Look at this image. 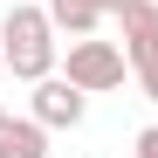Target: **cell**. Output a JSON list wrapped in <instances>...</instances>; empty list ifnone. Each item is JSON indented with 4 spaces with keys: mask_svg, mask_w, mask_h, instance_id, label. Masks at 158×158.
Masks as SVG:
<instances>
[{
    "mask_svg": "<svg viewBox=\"0 0 158 158\" xmlns=\"http://www.w3.org/2000/svg\"><path fill=\"white\" fill-rule=\"evenodd\" d=\"M124 69H131L124 41H96V35H76V41H69V62H62V76H69L76 89H89V96L117 89V83H124Z\"/></svg>",
    "mask_w": 158,
    "mask_h": 158,
    "instance_id": "obj_2",
    "label": "cell"
},
{
    "mask_svg": "<svg viewBox=\"0 0 158 158\" xmlns=\"http://www.w3.org/2000/svg\"><path fill=\"white\" fill-rule=\"evenodd\" d=\"M48 14H55L62 35H96L110 7H103V0H48Z\"/></svg>",
    "mask_w": 158,
    "mask_h": 158,
    "instance_id": "obj_6",
    "label": "cell"
},
{
    "mask_svg": "<svg viewBox=\"0 0 158 158\" xmlns=\"http://www.w3.org/2000/svg\"><path fill=\"white\" fill-rule=\"evenodd\" d=\"M83 110H89V89H76L69 76H41V83H35V110L28 117H41L48 131H76Z\"/></svg>",
    "mask_w": 158,
    "mask_h": 158,
    "instance_id": "obj_3",
    "label": "cell"
},
{
    "mask_svg": "<svg viewBox=\"0 0 158 158\" xmlns=\"http://www.w3.org/2000/svg\"><path fill=\"white\" fill-rule=\"evenodd\" d=\"M0 158H48V124L41 117H7L0 124Z\"/></svg>",
    "mask_w": 158,
    "mask_h": 158,
    "instance_id": "obj_5",
    "label": "cell"
},
{
    "mask_svg": "<svg viewBox=\"0 0 158 158\" xmlns=\"http://www.w3.org/2000/svg\"><path fill=\"white\" fill-rule=\"evenodd\" d=\"M89 158H103V151H89Z\"/></svg>",
    "mask_w": 158,
    "mask_h": 158,
    "instance_id": "obj_11",
    "label": "cell"
},
{
    "mask_svg": "<svg viewBox=\"0 0 158 158\" xmlns=\"http://www.w3.org/2000/svg\"><path fill=\"white\" fill-rule=\"evenodd\" d=\"M0 83H7V55H0Z\"/></svg>",
    "mask_w": 158,
    "mask_h": 158,
    "instance_id": "obj_9",
    "label": "cell"
},
{
    "mask_svg": "<svg viewBox=\"0 0 158 158\" xmlns=\"http://www.w3.org/2000/svg\"><path fill=\"white\" fill-rule=\"evenodd\" d=\"M131 158H158V124H144V131H138V151H131Z\"/></svg>",
    "mask_w": 158,
    "mask_h": 158,
    "instance_id": "obj_8",
    "label": "cell"
},
{
    "mask_svg": "<svg viewBox=\"0 0 158 158\" xmlns=\"http://www.w3.org/2000/svg\"><path fill=\"white\" fill-rule=\"evenodd\" d=\"M117 28H124V55H131V69L151 62V55H158V0H124V7H117Z\"/></svg>",
    "mask_w": 158,
    "mask_h": 158,
    "instance_id": "obj_4",
    "label": "cell"
},
{
    "mask_svg": "<svg viewBox=\"0 0 158 158\" xmlns=\"http://www.w3.org/2000/svg\"><path fill=\"white\" fill-rule=\"evenodd\" d=\"M0 124H7V103H0Z\"/></svg>",
    "mask_w": 158,
    "mask_h": 158,
    "instance_id": "obj_10",
    "label": "cell"
},
{
    "mask_svg": "<svg viewBox=\"0 0 158 158\" xmlns=\"http://www.w3.org/2000/svg\"><path fill=\"white\" fill-rule=\"evenodd\" d=\"M55 14L48 7H14L0 21V55H7V76L14 83H41L55 76Z\"/></svg>",
    "mask_w": 158,
    "mask_h": 158,
    "instance_id": "obj_1",
    "label": "cell"
},
{
    "mask_svg": "<svg viewBox=\"0 0 158 158\" xmlns=\"http://www.w3.org/2000/svg\"><path fill=\"white\" fill-rule=\"evenodd\" d=\"M138 89H144V96L158 103V55H151V62H138Z\"/></svg>",
    "mask_w": 158,
    "mask_h": 158,
    "instance_id": "obj_7",
    "label": "cell"
}]
</instances>
